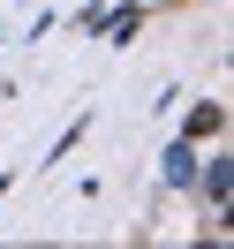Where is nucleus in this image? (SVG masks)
<instances>
[{
  "label": "nucleus",
  "mask_w": 234,
  "mask_h": 249,
  "mask_svg": "<svg viewBox=\"0 0 234 249\" xmlns=\"http://www.w3.org/2000/svg\"><path fill=\"white\" fill-rule=\"evenodd\" d=\"M189 189L204 196V212L227 219V196H234V151H227V143H212V151L197 159V181H189Z\"/></svg>",
  "instance_id": "f257e3e1"
},
{
  "label": "nucleus",
  "mask_w": 234,
  "mask_h": 249,
  "mask_svg": "<svg viewBox=\"0 0 234 249\" xmlns=\"http://www.w3.org/2000/svg\"><path fill=\"white\" fill-rule=\"evenodd\" d=\"M151 23V0H106L91 23V38H106V46H136V31Z\"/></svg>",
  "instance_id": "f03ea898"
},
{
  "label": "nucleus",
  "mask_w": 234,
  "mask_h": 249,
  "mask_svg": "<svg viewBox=\"0 0 234 249\" xmlns=\"http://www.w3.org/2000/svg\"><path fill=\"white\" fill-rule=\"evenodd\" d=\"M174 136H189V143H219L227 136V98H197V106L181 113V128Z\"/></svg>",
  "instance_id": "7ed1b4c3"
},
{
  "label": "nucleus",
  "mask_w": 234,
  "mask_h": 249,
  "mask_svg": "<svg viewBox=\"0 0 234 249\" xmlns=\"http://www.w3.org/2000/svg\"><path fill=\"white\" fill-rule=\"evenodd\" d=\"M197 159H204V143L174 136L166 151H159V181H166V189H189V181H197Z\"/></svg>",
  "instance_id": "20e7f679"
},
{
  "label": "nucleus",
  "mask_w": 234,
  "mask_h": 249,
  "mask_svg": "<svg viewBox=\"0 0 234 249\" xmlns=\"http://www.w3.org/2000/svg\"><path fill=\"white\" fill-rule=\"evenodd\" d=\"M83 136H91V113H76V121H68L61 136H53V151H46V166H53V159H68V151H76Z\"/></svg>",
  "instance_id": "39448f33"
},
{
  "label": "nucleus",
  "mask_w": 234,
  "mask_h": 249,
  "mask_svg": "<svg viewBox=\"0 0 234 249\" xmlns=\"http://www.w3.org/2000/svg\"><path fill=\"white\" fill-rule=\"evenodd\" d=\"M8 189H16V174H0V196H8Z\"/></svg>",
  "instance_id": "423d86ee"
}]
</instances>
